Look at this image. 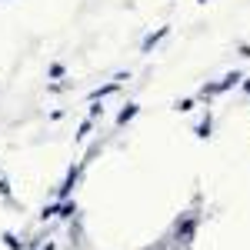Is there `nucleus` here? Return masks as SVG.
<instances>
[{
	"label": "nucleus",
	"mask_w": 250,
	"mask_h": 250,
	"mask_svg": "<svg viewBox=\"0 0 250 250\" xmlns=\"http://www.w3.org/2000/svg\"><path fill=\"white\" fill-rule=\"evenodd\" d=\"M124 80H127V74H117V77L110 80V83H104V87H97L94 94H90V100H104V97L117 94V90H120V83H124Z\"/></svg>",
	"instance_id": "nucleus-1"
},
{
	"label": "nucleus",
	"mask_w": 250,
	"mask_h": 250,
	"mask_svg": "<svg viewBox=\"0 0 250 250\" xmlns=\"http://www.w3.org/2000/svg\"><path fill=\"white\" fill-rule=\"evenodd\" d=\"M167 34H170V27H157L154 34H147V37H144V43H140V54H150V50H154V47L167 37Z\"/></svg>",
	"instance_id": "nucleus-2"
},
{
	"label": "nucleus",
	"mask_w": 250,
	"mask_h": 250,
	"mask_svg": "<svg viewBox=\"0 0 250 250\" xmlns=\"http://www.w3.org/2000/svg\"><path fill=\"white\" fill-rule=\"evenodd\" d=\"M77 180H80V167H70V173H67V180L60 184V190H57V197H60V200H67V197L74 193V187H77Z\"/></svg>",
	"instance_id": "nucleus-3"
},
{
	"label": "nucleus",
	"mask_w": 250,
	"mask_h": 250,
	"mask_svg": "<svg viewBox=\"0 0 250 250\" xmlns=\"http://www.w3.org/2000/svg\"><path fill=\"white\" fill-rule=\"evenodd\" d=\"M237 83H244V74L240 70H230V74H224V80H217V94H224V90H230Z\"/></svg>",
	"instance_id": "nucleus-4"
},
{
	"label": "nucleus",
	"mask_w": 250,
	"mask_h": 250,
	"mask_svg": "<svg viewBox=\"0 0 250 250\" xmlns=\"http://www.w3.org/2000/svg\"><path fill=\"white\" fill-rule=\"evenodd\" d=\"M137 114H140V104H127V107L117 114V127H127V124H130Z\"/></svg>",
	"instance_id": "nucleus-5"
},
{
	"label": "nucleus",
	"mask_w": 250,
	"mask_h": 250,
	"mask_svg": "<svg viewBox=\"0 0 250 250\" xmlns=\"http://www.w3.org/2000/svg\"><path fill=\"white\" fill-rule=\"evenodd\" d=\"M193 230H197V217H190L184 227H177V237L184 240V244H190V237H193Z\"/></svg>",
	"instance_id": "nucleus-6"
},
{
	"label": "nucleus",
	"mask_w": 250,
	"mask_h": 250,
	"mask_svg": "<svg viewBox=\"0 0 250 250\" xmlns=\"http://www.w3.org/2000/svg\"><path fill=\"white\" fill-rule=\"evenodd\" d=\"M210 130H213V120H210V117H204V120L197 124V130H193V134L200 137V140H210Z\"/></svg>",
	"instance_id": "nucleus-7"
},
{
	"label": "nucleus",
	"mask_w": 250,
	"mask_h": 250,
	"mask_svg": "<svg viewBox=\"0 0 250 250\" xmlns=\"http://www.w3.org/2000/svg\"><path fill=\"white\" fill-rule=\"evenodd\" d=\"M193 107H197V104H193L190 97H184V100H177V104H173V110H177V114H187V110H193Z\"/></svg>",
	"instance_id": "nucleus-8"
},
{
	"label": "nucleus",
	"mask_w": 250,
	"mask_h": 250,
	"mask_svg": "<svg viewBox=\"0 0 250 250\" xmlns=\"http://www.w3.org/2000/svg\"><path fill=\"white\" fill-rule=\"evenodd\" d=\"M3 244H7V247H10V250H20V247H23V240H17V237H14V233H10V230L3 233Z\"/></svg>",
	"instance_id": "nucleus-9"
},
{
	"label": "nucleus",
	"mask_w": 250,
	"mask_h": 250,
	"mask_svg": "<svg viewBox=\"0 0 250 250\" xmlns=\"http://www.w3.org/2000/svg\"><path fill=\"white\" fill-rule=\"evenodd\" d=\"M60 213V204H50V207H43L40 210V220H47V217H57Z\"/></svg>",
	"instance_id": "nucleus-10"
},
{
	"label": "nucleus",
	"mask_w": 250,
	"mask_h": 250,
	"mask_svg": "<svg viewBox=\"0 0 250 250\" xmlns=\"http://www.w3.org/2000/svg\"><path fill=\"white\" fill-rule=\"evenodd\" d=\"M90 127H94V120H90V117H87V120H83V124H80V134H77V140H83V137L90 134Z\"/></svg>",
	"instance_id": "nucleus-11"
},
{
	"label": "nucleus",
	"mask_w": 250,
	"mask_h": 250,
	"mask_svg": "<svg viewBox=\"0 0 250 250\" xmlns=\"http://www.w3.org/2000/svg\"><path fill=\"white\" fill-rule=\"evenodd\" d=\"M74 213H77V207H74V204H60V213H57V217H74Z\"/></svg>",
	"instance_id": "nucleus-12"
},
{
	"label": "nucleus",
	"mask_w": 250,
	"mask_h": 250,
	"mask_svg": "<svg viewBox=\"0 0 250 250\" xmlns=\"http://www.w3.org/2000/svg\"><path fill=\"white\" fill-rule=\"evenodd\" d=\"M50 77H63V63H54L50 67Z\"/></svg>",
	"instance_id": "nucleus-13"
},
{
	"label": "nucleus",
	"mask_w": 250,
	"mask_h": 250,
	"mask_svg": "<svg viewBox=\"0 0 250 250\" xmlns=\"http://www.w3.org/2000/svg\"><path fill=\"white\" fill-rule=\"evenodd\" d=\"M90 104H94V107H90V120H94V117L104 114V107H97V100H90Z\"/></svg>",
	"instance_id": "nucleus-14"
},
{
	"label": "nucleus",
	"mask_w": 250,
	"mask_h": 250,
	"mask_svg": "<svg viewBox=\"0 0 250 250\" xmlns=\"http://www.w3.org/2000/svg\"><path fill=\"white\" fill-rule=\"evenodd\" d=\"M0 197H10V187H7V180H0Z\"/></svg>",
	"instance_id": "nucleus-15"
},
{
	"label": "nucleus",
	"mask_w": 250,
	"mask_h": 250,
	"mask_svg": "<svg viewBox=\"0 0 250 250\" xmlns=\"http://www.w3.org/2000/svg\"><path fill=\"white\" fill-rule=\"evenodd\" d=\"M240 57H250V43H240Z\"/></svg>",
	"instance_id": "nucleus-16"
},
{
	"label": "nucleus",
	"mask_w": 250,
	"mask_h": 250,
	"mask_svg": "<svg viewBox=\"0 0 250 250\" xmlns=\"http://www.w3.org/2000/svg\"><path fill=\"white\" fill-rule=\"evenodd\" d=\"M244 90H247V94H250V80H247V77H244Z\"/></svg>",
	"instance_id": "nucleus-17"
},
{
	"label": "nucleus",
	"mask_w": 250,
	"mask_h": 250,
	"mask_svg": "<svg viewBox=\"0 0 250 250\" xmlns=\"http://www.w3.org/2000/svg\"><path fill=\"white\" fill-rule=\"evenodd\" d=\"M197 3H210V0H197Z\"/></svg>",
	"instance_id": "nucleus-18"
}]
</instances>
